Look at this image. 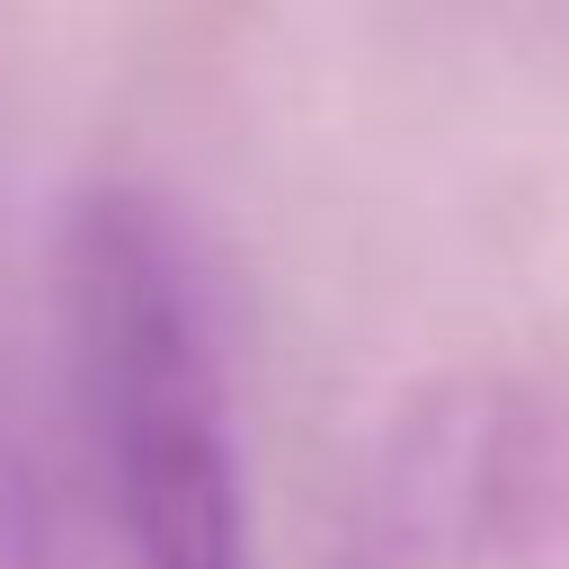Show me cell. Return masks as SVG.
I'll list each match as a JSON object with an SVG mask.
<instances>
[{"label":"cell","instance_id":"7a4b0ae2","mask_svg":"<svg viewBox=\"0 0 569 569\" xmlns=\"http://www.w3.org/2000/svg\"><path fill=\"white\" fill-rule=\"evenodd\" d=\"M338 569H569V427L525 382L418 391L347 516Z\"/></svg>","mask_w":569,"mask_h":569},{"label":"cell","instance_id":"6da1fadb","mask_svg":"<svg viewBox=\"0 0 569 569\" xmlns=\"http://www.w3.org/2000/svg\"><path fill=\"white\" fill-rule=\"evenodd\" d=\"M62 382L124 569H258L213 302L142 187H89L53 258Z\"/></svg>","mask_w":569,"mask_h":569},{"label":"cell","instance_id":"3957f363","mask_svg":"<svg viewBox=\"0 0 569 569\" xmlns=\"http://www.w3.org/2000/svg\"><path fill=\"white\" fill-rule=\"evenodd\" d=\"M0 569H62V533H53V498L18 445V427L0 418Z\"/></svg>","mask_w":569,"mask_h":569}]
</instances>
